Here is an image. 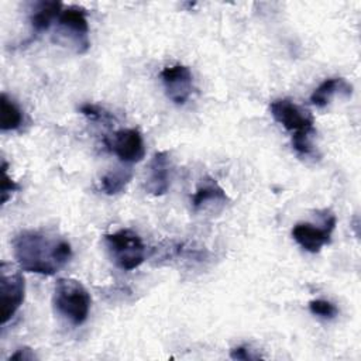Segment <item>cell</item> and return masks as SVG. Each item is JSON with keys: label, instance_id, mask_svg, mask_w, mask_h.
<instances>
[{"label": "cell", "instance_id": "19", "mask_svg": "<svg viewBox=\"0 0 361 361\" xmlns=\"http://www.w3.org/2000/svg\"><path fill=\"white\" fill-rule=\"evenodd\" d=\"M80 113L92 120H96V121H107V120H111V114L104 111L103 109H100L99 106H94V104H90V103H86V104H82L79 107Z\"/></svg>", "mask_w": 361, "mask_h": 361}, {"label": "cell", "instance_id": "2", "mask_svg": "<svg viewBox=\"0 0 361 361\" xmlns=\"http://www.w3.org/2000/svg\"><path fill=\"white\" fill-rule=\"evenodd\" d=\"M52 303L58 314H61L72 326H80L87 320L92 298L87 289L73 278H61L54 288Z\"/></svg>", "mask_w": 361, "mask_h": 361}, {"label": "cell", "instance_id": "18", "mask_svg": "<svg viewBox=\"0 0 361 361\" xmlns=\"http://www.w3.org/2000/svg\"><path fill=\"white\" fill-rule=\"evenodd\" d=\"M313 134L302 133V134H292V147L298 154L309 155L313 151V145L310 141V137Z\"/></svg>", "mask_w": 361, "mask_h": 361}, {"label": "cell", "instance_id": "3", "mask_svg": "<svg viewBox=\"0 0 361 361\" xmlns=\"http://www.w3.org/2000/svg\"><path fill=\"white\" fill-rule=\"evenodd\" d=\"M104 243L111 261L123 271H133L145 259V245L141 237L130 228L106 234Z\"/></svg>", "mask_w": 361, "mask_h": 361}, {"label": "cell", "instance_id": "10", "mask_svg": "<svg viewBox=\"0 0 361 361\" xmlns=\"http://www.w3.org/2000/svg\"><path fill=\"white\" fill-rule=\"evenodd\" d=\"M171 185V157L168 151H158L149 161L145 190L154 196H162Z\"/></svg>", "mask_w": 361, "mask_h": 361}, {"label": "cell", "instance_id": "9", "mask_svg": "<svg viewBox=\"0 0 361 361\" xmlns=\"http://www.w3.org/2000/svg\"><path fill=\"white\" fill-rule=\"evenodd\" d=\"M109 147L124 164L140 162L145 155L144 140L137 128H123L116 131Z\"/></svg>", "mask_w": 361, "mask_h": 361}, {"label": "cell", "instance_id": "20", "mask_svg": "<svg viewBox=\"0 0 361 361\" xmlns=\"http://www.w3.org/2000/svg\"><path fill=\"white\" fill-rule=\"evenodd\" d=\"M230 357L233 358V360H243V361H250V360H257V358H259L258 355H254V354H251V351L247 348V347H234V348H231V351H230Z\"/></svg>", "mask_w": 361, "mask_h": 361}, {"label": "cell", "instance_id": "6", "mask_svg": "<svg viewBox=\"0 0 361 361\" xmlns=\"http://www.w3.org/2000/svg\"><path fill=\"white\" fill-rule=\"evenodd\" d=\"M165 93L175 104H185L193 92V75L186 65H171L161 71Z\"/></svg>", "mask_w": 361, "mask_h": 361}, {"label": "cell", "instance_id": "7", "mask_svg": "<svg viewBox=\"0 0 361 361\" xmlns=\"http://www.w3.org/2000/svg\"><path fill=\"white\" fill-rule=\"evenodd\" d=\"M334 226L336 217L333 214L326 219L323 227H317L310 223H298L292 228V237L303 250L316 254L323 245L330 243Z\"/></svg>", "mask_w": 361, "mask_h": 361}, {"label": "cell", "instance_id": "5", "mask_svg": "<svg viewBox=\"0 0 361 361\" xmlns=\"http://www.w3.org/2000/svg\"><path fill=\"white\" fill-rule=\"evenodd\" d=\"M269 111L275 121H278L285 130L290 131L292 134L316 133L313 116L289 99H276L271 102Z\"/></svg>", "mask_w": 361, "mask_h": 361}, {"label": "cell", "instance_id": "12", "mask_svg": "<svg viewBox=\"0 0 361 361\" xmlns=\"http://www.w3.org/2000/svg\"><path fill=\"white\" fill-rule=\"evenodd\" d=\"M337 92H345V94L351 93V86L341 78H329L326 80H323L312 93L310 96V102L312 104H314L316 107H326L331 97L337 93Z\"/></svg>", "mask_w": 361, "mask_h": 361}, {"label": "cell", "instance_id": "14", "mask_svg": "<svg viewBox=\"0 0 361 361\" xmlns=\"http://www.w3.org/2000/svg\"><path fill=\"white\" fill-rule=\"evenodd\" d=\"M133 178L130 168H116L104 173L100 179V190L109 196L121 193Z\"/></svg>", "mask_w": 361, "mask_h": 361}, {"label": "cell", "instance_id": "16", "mask_svg": "<svg viewBox=\"0 0 361 361\" xmlns=\"http://www.w3.org/2000/svg\"><path fill=\"white\" fill-rule=\"evenodd\" d=\"M309 310L314 316H319V317H323V319H333L338 313V309L336 307V305H333L331 302L324 300V299L310 300L309 302Z\"/></svg>", "mask_w": 361, "mask_h": 361}, {"label": "cell", "instance_id": "17", "mask_svg": "<svg viewBox=\"0 0 361 361\" xmlns=\"http://www.w3.org/2000/svg\"><path fill=\"white\" fill-rule=\"evenodd\" d=\"M20 186L8 176L7 173V162L3 159L1 161V189H0V193H1V203L4 204L8 197L11 196L13 192L18 190Z\"/></svg>", "mask_w": 361, "mask_h": 361}, {"label": "cell", "instance_id": "13", "mask_svg": "<svg viewBox=\"0 0 361 361\" xmlns=\"http://www.w3.org/2000/svg\"><path fill=\"white\" fill-rule=\"evenodd\" d=\"M228 200L224 189L221 186H219L212 178H206L199 188L196 189V192L192 196V206L193 209H200L203 206H206L209 202H221L226 203Z\"/></svg>", "mask_w": 361, "mask_h": 361}, {"label": "cell", "instance_id": "11", "mask_svg": "<svg viewBox=\"0 0 361 361\" xmlns=\"http://www.w3.org/2000/svg\"><path fill=\"white\" fill-rule=\"evenodd\" d=\"M62 11V3L61 1H39L37 3L31 17L30 24L35 32H44L47 31L52 21L61 14Z\"/></svg>", "mask_w": 361, "mask_h": 361}, {"label": "cell", "instance_id": "4", "mask_svg": "<svg viewBox=\"0 0 361 361\" xmlns=\"http://www.w3.org/2000/svg\"><path fill=\"white\" fill-rule=\"evenodd\" d=\"M21 268L10 264H0V316L4 326L20 309L25 296V282Z\"/></svg>", "mask_w": 361, "mask_h": 361}, {"label": "cell", "instance_id": "21", "mask_svg": "<svg viewBox=\"0 0 361 361\" xmlns=\"http://www.w3.org/2000/svg\"><path fill=\"white\" fill-rule=\"evenodd\" d=\"M37 357H35V354H34V351L30 348V347H20L18 350H16V353H13L11 355H10V361L13 360V361H32V360H35Z\"/></svg>", "mask_w": 361, "mask_h": 361}, {"label": "cell", "instance_id": "1", "mask_svg": "<svg viewBox=\"0 0 361 361\" xmlns=\"http://www.w3.org/2000/svg\"><path fill=\"white\" fill-rule=\"evenodd\" d=\"M13 251L23 271L55 275L72 257L71 244L56 235L38 230H23L13 240Z\"/></svg>", "mask_w": 361, "mask_h": 361}, {"label": "cell", "instance_id": "8", "mask_svg": "<svg viewBox=\"0 0 361 361\" xmlns=\"http://www.w3.org/2000/svg\"><path fill=\"white\" fill-rule=\"evenodd\" d=\"M58 25L63 34H69L71 39L75 41L76 51L79 54L89 48V24L86 18V11L78 6H69L62 8L58 17Z\"/></svg>", "mask_w": 361, "mask_h": 361}, {"label": "cell", "instance_id": "15", "mask_svg": "<svg viewBox=\"0 0 361 361\" xmlns=\"http://www.w3.org/2000/svg\"><path fill=\"white\" fill-rule=\"evenodd\" d=\"M23 123V111L20 107L6 94L0 97V130L11 131L17 130Z\"/></svg>", "mask_w": 361, "mask_h": 361}]
</instances>
